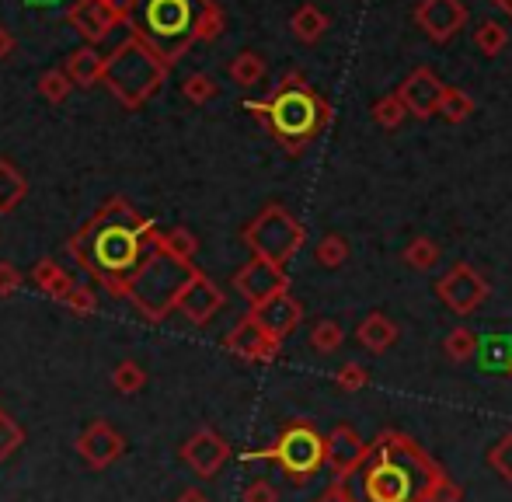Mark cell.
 Wrapping results in <instances>:
<instances>
[{"mask_svg":"<svg viewBox=\"0 0 512 502\" xmlns=\"http://www.w3.org/2000/svg\"><path fill=\"white\" fill-rule=\"evenodd\" d=\"M161 245V231L126 199H108L102 210L67 241V251L115 297H126L129 279Z\"/></svg>","mask_w":512,"mask_h":502,"instance_id":"1","label":"cell"},{"mask_svg":"<svg viewBox=\"0 0 512 502\" xmlns=\"http://www.w3.org/2000/svg\"><path fill=\"white\" fill-rule=\"evenodd\" d=\"M359 502H460L464 489L408 433L384 429L359 471Z\"/></svg>","mask_w":512,"mask_h":502,"instance_id":"2","label":"cell"},{"mask_svg":"<svg viewBox=\"0 0 512 502\" xmlns=\"http://www.w3.org/2000/svg\"><path fill=\"white\" fill-rule=\"evenodd\" d=\"M244 109L276 136L279 147L290 157L304 154L310 143L331 126V116H335L328 98L317 95L300 70L283 74L265 102H244Z\"/></svg>","mask_w":512,"mask_h":502,"instance_id":"3","label":"cell"},{"mask_svg":"<svg viewBox=\"0 0 512 502\" xmlns=\"http://www.w3.org/2000/svg\"><path fill=\"white\" fill-rule=\"evenodd\" d=\"M203 0H129L126 21L129 32L143 39L168 67H175L196 46V25Z\"/></svg>","mask_w":512,"mask_h":502,"instance_id":"4","label":"cell"},{"mask_svg":"<svg viewBox=\"0 0 512 502\" xmlns=\"http://www.w3.org/2000/svg\"><path fill=\"white\" fill-rule=\"evenodd\" d=\"M168 63L154 53L143 39L129 35L112 49V56L105 60V88L119 98L126 109H140L150 98L161 91V84L168 81Z\"/></svg>","mask_w":512,"mask_h":502,"instance_id":"5","label":"cell"},{"mask_svg":"<svg viewBox=\"0 0 512 502\" xmlns=\"http://www.w3.org/2000/svg\"><path fill=\"white\" fill-rule=\"evenodd\" d=\"M196 272L199 269L192 262L175 258L164 248H154L147 255V262L136 269V276L129 279L126 297L133 300V307L147 321H164L178 307V297H182V290L192 283Z\"/></svg>","mask_w":512,"mask_h":502,"instance_id":"6","label":"cell"},{"mask_svg":"<svg viewBox=\"0 0 512 502\" xmlns=\"http://www.w3.org/2000/svg\"><path fill=\"white\" fill-rule=\"evenodd\" d=\"M241 461H272L286 471L293 485H307L324 468V436L310 422L297 419L279 433L272 447L248 450V454H241Z\"/></svg>","mask_w":512,"mask_h":502,"instance_id":"7","label":"cell"},{"mask_svg":"<svg viewBox=\"0 0 512 502\" xmlns=\"http://www.w3.org/2000/svg\"><path fill=\"white\" fill-rule=\"evenodd\" d=\"M241 238L255 258H265V262H276L286 269L297 258V251L304 248L307 231L286 206L269 203L258 217H251V224L241 231Z\"/></svg>","mask_w":512,"mask_h":502,"instance_id":"8","label":"cell"},{"mask_svg":"<svg viewBox=\"0 0 512 502\" xmlns=\"http://www.w3.org/2000/svg\"><path fill=\"white\" fill-rule=\"evenodd\" d=\"M488 293H492V283L467 262L450 265V269L436 279V297L443 300L446 311L460 314V318L478 311V307L488 300Z\"/></svg>","mask_w":512,"mask_h":502,"instance_id":"9","label":"cell"},{"mask_svg":"<svg viewBox=\"0 0 512 502\" xmlns=\"http://www.w3.org/2000/svg\"><path fill=\"white\" fill-rule=\"evenodd\" d=\"M370 457V443L356 433V426L338 422L328 436H324V468L335 475V482H349L352 475H359Z\"/></svg>","mask_w":512,"mask_h":502,"instance_id":"10","label":"cell"},{"mask_svg":"<svg viewBox=\"0 0 512 502\" xmlns=\"http://www.w3.org/2000/svg\"><path fill=\"white\" fill-rule=\"evenodd\" d=\"M234 286L251 307H262V304H269V300L290 293V276H286L283 265L265 262V258H251L244 269H237Z\"/></svg>","mask_w":512,"mask_h":502,"instance_id":"11","label":"cell"},{"mask_svg":"<svg viewBox=\"0 0 512 502\" xmlns=\"http://www.w3.org/2000/svg\"><path fill=\"white\" fill-rule=\"evenodd\" d=\"M279 346H283V342H279L276 335L265 332L251 311L244 314V318L230 328L227 339H223V349L234 353L237 360H244V363H272L279 356Z\"/></svg>","mask_w":512,"mask_h":502,"instance_id":"12","label":"cell"},{"mask_svg":"<svg viewBox=\"0 0 512 502\" xmlns=\"http://www.w3.org/2000/svg\"><path fill=\"white\" fill-rule=\"evenodd\" d=\"M467 7L464 0H418L415 4V25L422 28L425 39H432L436 46L450 42L460 28L467 25Z\"/></svg>","mask_w":512,"mask_h":502,"instance_id":"13","label":"cell"},{"mask_svg":"<svg viewBox=\"0 0 512 502\" xmlns=\"http://www.w3.org/2000/svg\"><path fill=\"white\" fill-rule=\"evenodd\" d=\"M443 91H446V84L439 81L436 70H432V67H415L405 81H401L398 95H401V102L408 105V116H415V119H422V123H425V119L439 112V98H443Z\"/></svg>","mask_w":512,"mask_h":502,"instance_id":"14","label":"cell"},{"mask_svg":"<svg viewBox=\"0 0 512 502\" xmlns=\"http://www.w3.org/2000/svg\"><path fill=\"white\" fill-rule=\"evenodd\" d=\"M67 21L88 39V46H95V42H102L115 25L126 21V11L108 4V0H77V4H70Z\"/></svg>","mask_w":512,"mask_h":502,"instance_id":"15","label":"cell"},{"mask_svg":"<svg viewBox=\"0 0 512 502\" xmlns=\"http://www.w3.org/2000/svg\"><path fill=\"white\" fill-rule=\"evenodd\" d=\"M182 461L196 471L199 478H213L223 464L230 461V443L216 429H199L182 443Z\"/></svg>","mask_w":512,"mask_h":502,"instance_id":"16","label":"cell"},{"mask_svg":"<svg viewBox=\"0 0 512 502\" xmlns=\"http://www.w3.org/2000/svg\"><path fill=\"white\" fill-rule=\"evenodd\" d=\"M220 307H223V290L206 276V272H196L192 283L182 290V297H178L175 311H182L192 325H209V321L220 314Z\"/></svg>","mask_w":512,"mask_h":502,"instance_id":"17","label":"cell"},{"mask_svg":"<svg viewBox=\"0 0 512 502\" xmlns=\"http://www.w3.org/2000/svg\"><path fill=\"white\" fill-rule=\"evenodd\" d=\"M122 450H126V440H122L108 422H91L81 433V440H77V454H81L91 468H108V464H115L122 457Z\"/></svg>","mask_w":512,"mask_h":502,"instance_id":"18","label":"cell"},{"mask_svg":"<svg viewBox=\"0 0 512 502\" xmlns=\"http://www.w3.org/2000/svg\"><path fill=\"white\" fill-rule=\"evenodd\" d=\"M251 314H255V321L265 328L269 335H276L279 342L286 339V335H293L300 328V321H304V304H300L293 293H283V297L269 300V304L262 307H251Z\"/></svg>","mask_w":512,"mask_h":502,"instance_id":"19","label":"cell"},{"mask_svg":"<svg viewBox=\"0 0 512 502\" xmlns=\"http://www.w3.org/2000/svg\"><path fill=\"white\" fill-rule=\"evenodd\" d=\"M398 335H401V328L380 311H373L370 318H363V321H359V328H356V342L363 349H370V353H377V356L387 353V349L398 342Z\"/></svg>","mask_w":512,"mask_h":502,"instance_id":"20","label":"cell"},{"mask_svg":"<svg viewBox=\"0 0 512 502\" xmlns=\"http://www.w3.org/2000/svg\"><path fill=\"white\" fill-rule=\"evenodd\" d=\"M105 60L108 56L98 53L95 46H81L67 56L63 70H67V77L77 84V88H91V84H98L105 77Z\"/></svg>","mask_w":512,"mask_h":502,"instance_id":"21","label":"cell"},{"mask_svg":"<svg viewBox=\"0 0 512 502\" xmlns=\"http://www.w3.org/2000/svg\"><path fill=\"white\" fill-rule=\"evenodd\" d=\"M32 283L39 286L49 300H60V304H63V300L70 297V290L77 286V279L70 276L60 262H53V258H39V262H35V269H32Z\"/></svg>","mask_w":512,"mask_h":502,"instance_id":"22","label":"cell"},{"mask_svg":"<svg viewBox=\"0 0 512 502\" xmlns=\"http://www.w3.org/2000/svg\"><path fill=\"white\" fill-rule=\"evenodd\" d=\"M328 25H331L328 14H324L317 4H300L297 11H293V18H290L293 35H297L300 42H307V46L321 42V39H324V32H328Z\"/></svg>","mask_w":512,"mask_h":502,"instance_id":"23","label":"cell"},{"mask_svg":"<svg viewBox=\"0 0 512 502\" xmlns=\"http://www.w3.org/2000/svg\"><path fill=\"white\" fill-rule=\"evenodd\" d=\"M28 196V182L25 175H21L18 168H14V161H7V157H0V217L4 213H14L21 206V199Z\"/></svg>","mask_w":512,"mask_h":502,"instance_id":"24","label":"cell"},{"mask_svg":"<svg viewBox=\"0 0 512 502\" xmlns=\"http://www.w3.org/2000/svg\"><path fill=\"white\" fill-rule=\"evenodd\" d=\"M227 74H230V81L241 84V88H255V84L265 81V60L255 49H244V53H237L234 60H230Z\"/></svg>","mask_w":512,"mask_h":502,"instance_id":"25","label":"cell"},{"mask_svg":"<svg viewBox=\"0 0 512 502\" xmlns=\"http://www.w3.org/2000/svg\"><path fill=\"white\" fill-rule=\"evenodd\" d=\"M471 112H474V98L467 95V91L450 88V84H446L443 98H439V112H436V116H443L446 123L460 126V123H467V119H471Z\"/></svg>","mask_w":512,"mask_h":502,"instance_id":"26","label":"cell"},{"mask_svg":"<svg viewBox=\"0 0 512 502\" xmlns=\"http://www.w3.org/2000/svg\"><path fill=\"white\" fill-rule=\"evenodd\" d=\"M478 349H481V342H478V335H474L471 328H453V332L443 339V356L450 363L474 360V356H478Z\"/></svg>","mask_w":512,"mask_h":502,"instance_id":"27","label":"cell"},{"mask_svg":"<svg viewBox=\"0 0 512 502\" xmlns=\"http://www.w3.org/2000/svg\"><path fill=\"white\" fill-rule=\"evenodd\" d=\"M474 46H478L481 56H499L502 49L509 46V28L502 25V21H481L478 28H474Z\"/></svg>","mask_w":512,"mask_h":502,"instance_id":"28","label":"cell"},{"mask_svg":"<svg viewBox=\"0 0 512 502\" xmlns=\"http://www.w3.org/2000/svg\"><path fill=\"white\" fill-rule=\"evenodd\" d=\"M401 258H405V265H411V269L429 272V269H436V265H439V258H443V251H439L436 241H429V238H415V241H408V245H405V251H401Z\"/></svg>","mask_w":512,"mask_h":502,"instance_id":"29","label":"cell"},{"mask_svg":"<svg viewBox=\"0 0 512 502\" xmlns=\"http://www.w3.org/2000/svg\"><path fill=\"white\" fill-rule=\"evenodd\" d=\"M314 258L324 269H342V265L349 262V241H345L342 234H324L314 248Z\"/></svg>","mask_w":512,"mask_h":502,"instance_id":"30","label":"cell"},{"mask_svg":"<svg viewBox=\"0 0 512 502\" xmlns=\"http://www.w3.org/2000/svg\"><path fill=\"white\" fill-rule=\"evenodd\" d=\"M370 116H373V123H377V126H384V129H398V126L408 119V105L401 102L398 91H391V95H384L377 105H373Z\"/></svg>","mask_w":512,"mask_h":502,"instance_id":"31","label":"cell"},{"mask_svg":"<svg viewBox=\"0 0 512 502\" xmlns=\"http://www.w3.org/2000/svg\"><path fill=\"white\" fill-rule=\"evenodd\" d=\"M227 28V14L216 0H203V11H199V25H196V39L199 42H213L223 35Z\"/></svg>","mask_w":512,"mask_h":502,"instance_id":"32","label":"cell"},{"mask_svg":"<svg viewBox=\"0 0 512 502\" xmlns=\"http://www.w3.org/2000/svg\"><path fill=\"white\" fill-rule=\"evenodd\" d=\"M342 342H345V332L338 321H317V325L310 328V349H314V353L328 356V353H335V349H342Z\"/></svg>","mask_w":512,"mask_h":502,"instance_id":"33","label":"cell"},{"mask_svg":"<svg viewBox=\"0 0 512 502\" xmlns=\"http://www.w3.org/2000/svg\"><path fill=\"white\" fill-rule=\"evenodd\" d=\"M112 387L119 394H140L147 387V370L133 360H122L119 367L112 370Z\"/></svg>","mask_w":512,"mask_h":502,"instance_id":"34","label":"cell"},{"mask_svg":"<svg viewBox=\"0 0 512 502\" xmlns=\"http://www.w3.org/2000/svg\"><path fill=\"white\" fill-rule=\"evenodd\" d=\"M157 248H164V251H171L175 258L192 262V258H196V251H199V241H196V234L185 231V227H171V231L161 234V245H157Z\"/></svg>","mask_w":512,"mask_h":502,"instance_id":"35","label":"cell"},{"mask_svg":"<svg viewBox=\"0 0 512 502\" xmlns=\"http://www.w3.org/2000/svg\"><path fill=\"white\" fill-rule=\"evenodd\" d=\"M70 88H74V81L67 77V70H46V74L39 77V95L53 105L67 102Z\"/></svg>","mask_w":512,"mask_h":502,"instance_id":"36","label":"cell"},{"mask_svg":"<svg viewBox=\"0 0 512 502\" xmlns=\"http://www.w3.org/2000/svg\"><path fill=\"white\" fill-rule=\"evenodd\" d=\"M216 81L209 74H189L185 77V84H182V95L189 98L192 105H206V102H213L216 98Z\"/></svg>","mask_w":512,"mask_h":502,"instance_id":"37","label":"cell"},{"mask_svg":"<svg viewBox=\"0 0 512 502\" xmlns=\"http://www.w3.org/2000/svg\"><path fill=\"white\" fill-rule=\"evenodd\" d=\"M481 363H485L488 370H495V367H502V370H509V363H512V346L502 335H495V339H488V342H481Z\"/></svg>","mask_w":512,"mask_h":502,"instance_id":"38","label":"cell"},{"mask_svg":"<svg viewBox=\"0 0 512 502\" xmlns=\"http://www.w3.org/2000/svg\"><path fill=\"white\" fill-rule=\"evenodd\" d=\"M63 307H67L70 314H77V318H91V314L98 311V297H95V290H91V286L77 283L74 290H70V297L63 300Z\"/></svg>","mask_w":512,"mask_h":502,"instance_id":"39","label":"cell"},{"mask_svg":"<svg viewBox=\"0 0 512 502\" xmlns=\"http://www.w3.org/2000/svg\"><path fill=\"white\" fill-rule=\"evenodd\" d=\"M488 464H492V471L502 478V482L512 485V433H506L492 450H488Z\"/></svg>","mask_w":512,"mask_h":502,"instance_id":"40","label":"cell"},{"mask_svg":"<svg viewBox=\"0 0 512 502\" xmlns=\"http://www.w3.org/2000/svg\"><path fill=\"white\" fill-rule=\"evenodd\" d=\"M21 443H25V429H21L11 415L0 412V461H7Z\"/></svg>","mask_w":512,"mask_h":502,"instance_id":"41","label":"cell"},{"mask_svg":"<svg viewBox=\"0 0 512 502\" xmlns=\"http://www.w3.org/2000/svg\"><path fill=\"white\" fill-rule=\"evenodd\" d=\"M335 384L342 387L345 394H356V391H363V387L370 384V374H366L359 363H345V367L335 374Z\"/></svg>","mask_w":512,"mask_h":502,"instance_id":"42","label":"cell"},{"mask_svg":"<svg viewBox=\"0 0 512 502\" xmlns=\"http://www.w3.org/2000/svg\"><path fill=\"white\" fill-rule=\"evenodd\" d=\"M241 502H279V492H276V485H272V482L255 478V482L241 492Z\"/></svg>","mask_w":512,"mask_h":502,"instance_id":"43","label":"cell"},{"mask_svg":"<svg viewBox=\"0 0 512 502\" xmlns=\"http://www.w3.org/2000/svg\"><path fill=\"white\" fill-rule=\"evenodd\" d=\"M21 290V272L11 262H0V297H14Z\"/></svg>","mask_w":512,"mask_h":502,"instance_id":"44","label":"cell"},{"mask_svg":"<svg viewBox=\"0 0 512 502\" xmlns=\"http://www.w3.org/2000/svg\"><path fill=\"white\" fill-rule=\"evenodd\" d=\"M314 502H359V499H356V492H352L349 482H331Z\"/></svg>","mask_w":512,"mask_h":502,"instance_id":"45","label":"cell"},{"mask_svg":"<svg viewBox=\"0 0 512 502\" xmlns=\"http://www.w3.org/2000/svg\"><path fill=\"white\" fill-rule=\"evenodd\" d=\"M11 49H14V35L0 25V60H4V56H11Z\"/></svg>","mask_w":512,"mask_h":502,"instance_id":"46","label":"cell"},{"mask_svg":"<svg viewBox=\"0 0 512 502\" xmlns=\"http://www.w3.org/2000/svg\"><path fill=\"white\" fill-rule=\"evenodd\" d=\"M175 502H209V499L199 489H189V492H182V496H178Z\"/></svg>","mask_w":512,"mask_h":502,"instance_id":"47","label":"cell"},{"mask_svg":"<svg viewBox=\"0 0 512 502\" xmlns=\"http://www.w3.org/2000/svg\"><path fill=\"white\" fill-rule=\"evenodd\" d=\"M495 7H499V11H506L509 14V21H512V0H492Z\"/></svg>","mask_w":512,"mask_h":502,"instance_id":"48","label":"cell"},{"mask_svg":"<svg viewBox=\"0 0 512 502\" xmlns=\"http://www.w3.org/2000/svg\"><path fill=\"white\" fill-rule=\"evenodd\" d=\"M108 4H115V7H122V11H126V4H129V0H108Z\"/></svg>","mask_w":512,"mask_h":502,"instance_id":"49","label":"cell"},{"mask_svg":"<svg viewBox=\"0 0 512 502\" xmlns=\"http://www.w3.org/2000/svg\"><path fill=\"white\" fill-rule=\"evenodd\" d=\"M506 374H509V377H512V363H509V370H506Z\"/></svg>","mask_w":512,"mask_h":502,"instance_id":"50","label":"cell"}]
</instances>
